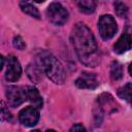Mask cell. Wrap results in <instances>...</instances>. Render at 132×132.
I'll return each instance as SVG.
<instances>
[{
	"instance_id": "44dd1931",
	"label": "cell",
	"mask_w": 132,
	"mask_h": 132,
	"mask_svg": "<svg viewBox=\"0 0 132 132\" xmlns=\"http://www.w3.org/2000/svg\"><path fill=\"white\" fill-rule=\"evenodd\" d=\"M128 70H129V73H130V75L132 76V63H130V65H129V68H128Z\"/></svg>"
},
{
	"instance_id": "9c48e42d",
	"label": "cell",
	"mask_w": 132,
	"mask_h": 132,
	"mask_svg": "<svg viewBox=\"0 0 132 132\" xmlns=\"http://www.w3.org/2000/svg\"><path fill=\"white\" fill-rule=\"evenodd\" d=\"M132 47V32H124L113 45V51L117 54H124Z\"/></svg>"
},
{
	"instance_id": "4fadbf2b",
	"label": "cell",
	"mask_w": 132,
	"mask_h": 132,
	"mask_svg": "<svg viewBox=\"0 0 132 132\" xmlns=\"http://www.w3.org/2000/svg\"><path fill=\"white\" fill-rule=\"evenodd\" d=\"M20 7L22 9L23 12H25L26 14L34 18V19H37L39 20L40 19V13L38 11V9L30 2H27V1H22L20 3Z\"/></svg>"
},
{
	"instance_id": "ba28073f",
	"label": "cell",
	"mask_w": 132,
	"mask_h": 132,
	"mask_svg": "<svg viewBox=\"0 0 132 132\" xmlns=\"http://www.w3.org/2000/svg\"><path fill=\"white\" fill-rule=\"evenodd\" d=\"M75 86L79 89L93 90L99 86V82H98L96 74L89 73V72H82L79 75V77L75 80Z\"/></svg>"
},
{
	"instance_id": "9a60e30c",
	"label": "cell",
	"mask_w": 132,
	"mask_h": 132,
	"mask_svg": "<svg viewBox=\"0 0 132 132\" xmlns=\"http://www.w3.org/2000/svg\"><path fill=\"white\" fill-rule=\"evenodd\" d=\"M110 77H111L112 80H120L123 77V67L117 61H113L111 63V66H110Z\"/></svg>"
},
{
	"instance_id": "7c38bea8",
	"label": "cell",
	"mask_w": 132,
	"mask_h": 132,
	"mask_svg": "<svg viewBox=\"0 0 132 132\" xmlns=\"http://www.w3.org/2000/svg\"><path fill=\"white\" fill-rule=\"evenodd\" d=\"M118 95L132 106V82H128L118 90Z\"/></svg>"
},
{
	"instance_id": "8fae6325",
	"label": "cell",
	"mask_w": 132,
	"mask_h": 132,
	"mask_svg": "<svg viewBox=\"0 0 132 132\" xmlns=\"http://www.w3.org/2000/svg\"><path fill=\"white\" fill-rule=\"evenodd\" d=\"M27 98L28 100L33 104L34 107L36 108H41L42 107V98L38 92V90L34 87H27Z\"/></svg>"
},
{
	"instance_id": "5bb4252c",
	"label": "cell",
	"mask_w": 132,
	"mask_h": 132,
	"mask_svg": "<svg viewBox=\"0 0 132 132\" xmlns=\"http://www.w3.org/2000/svg\"><path fill=\"white\" fill-rule=\"evenodd\" d=\"M77 6L79 8V10L84 13H93L96 9V2L92 1V0H82V1H78Z\"/></svg>"
},
{
	"instance_id": "7a4b0ae2",
	"label": "cell",
	"mask_w": 132,
	"mask_h": 132,
	"mask_svg": "<svg viewBox=\"0 0 132 132\" xmlns=\"http://www.w3.org/2000/svg\"><path fill=\"white\" fill-rule=\"evenodd\" d=\"M37 63L53 82L62 85L65 81L66 74L64 68L54 55L46 51H41L37 56Z\"/></svg>"
},
{
	"instance_id": "6da1fadb",
	"label": "cell",
	"mask_w": 132,
	"mask_h": 132,
	"mask_svg": "<svg viewBox=\"0 0 132 132\" xmlns=\"http://www.w3.org/2000/svg\"><path fill=\"white\" fill-rule=\"evenodd\" d=\"M70 40L78 60L88 67H95L100 62V53L90 28L77 23L71 32Z\"/></svg>"
},
{
	"instance_id": "7402d4cb",
	"label": "cell",
	"mask_w": 132,
	"mask_h": 132,
	"mask_svg": "<svg viewBox=\"0 0 132 132\" xmlns=\"http://www.w3.org/2000/svg\"><path fill=\"white\" fill-rule=\"evenodd\" d=\"M46 132H57V131H55L53 129H48V130H46Z\"/></svg>"
},
{
	"instance_id": "277c9868",
	"label": "cell",
	"mask_w": 132,
	"mask_h": 132,
	"mask_svg": "<svg viewBox=\"0 0 132 132\" xmlns=\"http://www.w3.org/2000/svg\"><path fill=\"white\" fill-rule=\"evenodd\" d=\"M98 30L103 40L112 38L118 30L117 22L110 14H103L98 20Z\"/></svg>"
},
{
	"instance_id": "ffe728a7",
	"label": "cell",
	"mask_w": 132,
	"mask_h": 132,
	"mask_svg": "<svg viewBox=\"0 0 132 132\" xmlns=\"http://www.w3.org/2000/svg\"><path fill=\"white\" fill-rule=\"evenodd\" d=\"M3 67H4V57L1 56V69H3Z\"/></svg>"
},
{
	"instance_id": "d6986e66",
	"label": "cell",
	"mask_w": 132,
	"mask_h": 132,
	"mask_svg": "<svg viewBox=\"0 0 132 132\" xmlns=\"http://www.w3.org/2000/svg\"><path fill=\"white\" fill-rule=\"evenodd\" d=\"M2 120L11 121V113L5 108V106H2Z\"/></svg>"
},
{
	"instance_id": "2e32d148",
	"label": "cell",
	"mask_w": 132,
	"mask_h": 132,
	"mask_svg": "<svg viewBox=\"0 0 132 132\" xmlns=\"http://www.w3.org/2000/svg\"><path fill=\"white\" fill-rule=\"evenodd\" d=\"M113 6H114V12L117 13L118 16H120V18H126L127 16L128 7L125 3L117 1V2L113 3Z\"/></svg>"
},
{
	"instance_id": "e0dca14e",
	"label": "cell",
	"mask_w": 132,
	"mask_h": 132,
	"mask_svg": "<svg viewBox=\"0 0 132 132\" xmlns=\"http://www.w3.org/2000/svg\"><path fill=\"white\" fill-rule=\"evenodd\" d=\"M12 43H13V46H14L15 48L20 50V51H23V50H25V47H26V43H25V41L23 40V38H22L21 36H15V37L13 38Z\"/></svg>"
},
{
	"instance_id": "5b68a950",
	"label": "cell",
	"mask_w": 132,
	"mask_h": 132,
	"mask_svg": "<svg viewBox=\"0 0 132 132\" xmlns=\"http://www.w3.org/2000/svg\"><path fill=\"white\" fill-rule=\"evenodd\" d=\"M6 98L11 107H18L24 103L27 98V89L19 86H8L6 88Z\"/></svg>"
},
{
	"instance_id": "52a82bcc",
	"label": "cell",
	"mask_w": 132,
	"mask_h": 132,
	"mask_svg": "<svg viewBox=\"0 0 132 132\" xmlns=\"http://www.w3.org/2000/svg\"><path fill=\"white\" fill-rule=\"evenodd\" d=\"M21 75H22V67L19 60L13 55H9L7 58V68L5 71V79L7 81L13 82V81H16L21 77Z\"/></svg>"
},
{
	"instance_id": "8992f818",
	"label": "cell",
	"mask_w": 132,
	"mask_h": 132,
	"mask_svg": "<svg viewBox=\"0 0 132 132\" xmlns=\"http://www.w3.org/2000/svg\"><path fill=\"white\" fill-rule=\"evenodd\" d=\"M39 120V111L34 106H27L19 112V121L25 127H33Z\"/></svg>"
},
{
	"instance_id": "603a6c76",
	"label": "cell",
	"mask_w": 132,
	"mask_h": 132,
	"mask_svg": "<svg viewBox=\"0 0 132 132\" xmlns=\"http://www.w3.org/2000/svg\"><path fill=\"white\" fill-rule=\"evenodd\" d=\"M32 132H41V131H40V130H33Z\"/></svg>"
},
{
	"instance_id": "ac0fdd59",
	"label": "cell",
	"mask_w": 132,
	"mask_h": 132,
	"mask_svg": "<svg viewBox=\"0 0 132 132\" xmlns=\"http://www.w3.org/2000/svg\"><path fill=\"white\" fill-rule=\"evenodd\" d=\"M69 132H87V130H86V128H85L82 125H80V124H75V125H73V126L71 127V129H70Z\"/></svg>"
},
{
	"instance_id": "3957f363",
	"label": "cell",
	"mask_w": 132,
	"mask_h": 132,
	"mask_svg": "<svg viewBox=\"0 0 132 132\" xmlns=\"http://www.w3.org/2000/svg\"><path fill=\"white\" fill-rule=\"evenodd\" d=\"M45 13H46L48 21L56 26L64 25L68 21V16H69L67 9L59 2L51 3L46 8Z\"/></svg>"
},
{
	"instance_id": "30bf717a",
	"label": "cell",
	"mask_w": 132,
	"mask_h": 132,
	"mask_svg": "<svg viewBox=\"0 0 132 132\" xmlns=\"http://www.w3.org/2000/svg\"><path fill=\"white\" fill-rule=\"evenodd\" d=\"M26 72H27V75L30 78V80L33 81L34 84L40 82L42 80V74L44 73L37 62L29 64L26 68Z\"/></svg>"
}]
</instances>
